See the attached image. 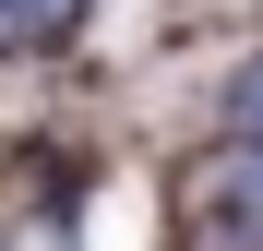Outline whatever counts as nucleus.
<instances>
[{
	"mask_svg": "<svg viewBox=\"0 0 263 251\" xmlns=\"http://www.w3.org/2000/svg\"><path fill=\"white\" fill-rule=\"evenodd\" d=\"M192 203H203V239H263V156H215L203 180H192Z\"/></svg>",
	"mask_w": 263,
	"mask_h": 251,
	"instance_id": "1",
	"label": "nucleus"
},
{
	"mask_svg": "<svg viewBox=\"0 0 263 251\" xmlns=\"http://www.w3.org/2000/svg\"><path fill=\"white\" fill-rule=\"evenodd\" d=\"M60 12H72V0H0V48H24V36H48Z\"/></svg>",
	"mask_w": 263,
	"mask_h": 251,
	"instance_id": "2",
	"label": "nucleus"
},
{
	"mask_svg": "<svg viewBox=\"0 0 263 251\" xmlns=\"http://www.w3.org/2000/svg\"><path fill=\"white\" fill-rule=\"evenodd\" d=\"M239 120H251V132H263V72H251V84H239Z\"/></svg>",
	"mask_w": 263,
	"mask_h": 251,
	"instance_id": "3",
	"label": "nucleus"
}]
</instances>
